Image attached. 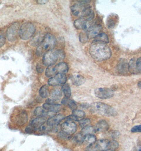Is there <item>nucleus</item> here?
Returning a JSON list of instances; mask_svg holds the SVG:
<instances>
[{
	"instance_id": "nucleus-25",
	"label": "nucleus",
	"mask_w": 141,
	"mask_h": 151,
	"mask_svg": "<svg viewBox=\"0 0 141 151\" xmlns=\"http://www.w3.org/2000/svg\"><path fill=\"white\" fill-rule=\"evenodd\" d=\"M61 104L68 106L69 108H70L71 109L73 110L77 109V105H76V103L73 100H71L65 97L64 98H63V100H61Z\"/></svg>"
},
{
	"instance_id": "nucleus-10",
	"label": "nucleus",
	"mask_w": 141,
	"mask_h": 151,
	"mask_svg": "<svg viewBox=\"0 0 141 151\" xmlns=\"http://www.w3.org/2000/svg\"><path fill=\"white\" fill-rule=\"evenodd\" d=\"M94 93L97 98L101 99H110L114 95L113 90L106 88H97L95 90Z\"/></svg>"
},
{
	"instance_id": "nucleus-42",
	"label": "nucleus",
	"mask_w": 141,
	"mask_h": 151,
	"mask_svg": "<svg viewBox=\"0 0 141 151\" xmlns=\"http://www.w3.org/2000/svg\"><path fill=\"white\" fill-rule=\"evenodd\" d=\"M138 86H139V88H141V81H139L138 83Z\"/></svg>"
},
{
	"instance_id": "nucleus-17",
	"label": "nucleus",
	"mask_w": 141,
	"mask_h": 151,
	"mask_svg": "<svg viewBox=\"0 0 141 151\" xmlns=\"http://www.w3.org/2000/svg\"><path fill=\"white\" fill-rule=\"evenodd\" d=\"M65 118L63 114H58L50 118L47 120V125L50 127H56Z\"/></svg>"
},
{
	"instance_id": "nucleus-28",
	"label": "nucleus",
	"mask_w": 141,
	"mask_h": 151,
	"mask_svg": "<svg viewBox=\"0 0 141 151\" xmlns=\"http://www.w3.org/2000/svg\"><path fill=\"white\" fill-rule=\"evenodd\" d=\"M34 115L38 117L43 118L47 116L48 112L42 107H37L34 111Z\"/></svg>"
},
{
	"instance_id": "nucleus-33",
	"label": "nucleus",
	"mask_w": 141,
	"mask_h": 151,
	"mask_svg": "<svg viewBox=\"0 0 141 151\" xmlns=\"http://www.w3.org/2000/svg\"><path fill=\"white\" fill-rule=\"evenodd\" d=\"M88 37L87 36L86 32H81L80 34H79V40L81 42V43L85 44L88 40Z\"/></svg>"
},
{
	"instance_id": "nucleus-36",
	"label": "nucleus",
	"mask_w": 141,
	"mask_h": 151,
	"mask_svg": "<svg viewBox=\"0 0 141 151\" xmlns=\"http://www.w3.org/2000/svg\"><path fill=\"white\" fill-rule=\"evenodd\" d=\"M115 21L114 18L110 16L107 19V26L109 28H112L115 26Z\"/></svg>"
},
{
	"instance_id": "nucleus-22",
	"label": "nucleus",
	"mask_w": 141,
	"mask_h": 151,
	"mask_svg": "<svg viewBox=\"0 0 141 151\" xmlns=\"http://www.w3.org/2000/svg\"><path fill=\"white\" fill-rule=\"evenodd\" d=\"M96 131L99 132H104L109 129V125L105 120H100L97 122L95 127H94Z\"/></svg>"
},
{
	"instance_id": "nucleus-12",
	"label": "nucleus",
	"mask_w": 141,
	"mask_h": 151,
	"mask_svg": "<svg viewBox=\"0 0 141 151\" xmlns=\"http://www.w3.org/2000/svg\"><path fill=\"white\" fill-rule=\"evenodd\" d=\"M67 81L65 74H57L52 76L48 81V84L50 86H63Z\"/></svg>"
},
{
	"instance_id": "nucleus-20",
	"label": "nucleus",
	"mask_w": 141,
	"mask_h": 151,
	"mask_svg": "<svg viewBox=\"0 0 141 151\" xmlns=\"http://www.w3.org/2000/svg\"><path fill=\"white\" fill-rule=\"evenodd\" d=\"M43 108L46 110V111H48L49 112H59L61 109V106L60 104H43Z\"/></svg>"
},
{
	"instance_id": "nucleus-32",
	"label": "nucleus",
	"mask_w": 141,
	"mask_h": 151,
	"mask_svg": "<svg viewBox=\"0 0 141 151\" xmlns=\"http://www.w3.org/2000/svg\"><path fill=\"white\" fill-rule=\"evenodd\" d=\"M118 146H119V144H118V141H116V140L109 141L108 150L115 151L118 147Z\"/></svg>"
},
{
	"instance_id": "nucleus-29",
	"label": "nucleus",
	"mask_w": 141,
	"mask_h": 151,
	"mask_svg": "<svg viewBox=\"0 0 141 151\" xmlns=\"http://www.w3.org/2000/svg\"><path fill=\"white\" fill-rule=\"evenodd\" d=\"M62 91L65 96L66 98H69L71 95V92L70 86L68 84H64L62 86Z\"/></svg>"
},
{
	"instance_id": "nucleus-7",
	"label": "nucleus",
	"mask_w": 141,
	"mask_h": 151,
	"mask_svg": "<svg viewBox=\"0 0 141 151\" xmlns=\"http://www.w3.org/2000/svg\"><path fill=\"white\" fill-rule=\"evenodd\" d=\"M36 32V28L30 22L22 24L19 30V36L23 40H28L33 36Z\"/></svg>"
},
{
	"instance_id": "nucleus-24",
	"label": "nucleus",
	"mask_w": 141,
	"mask_h": 151,
	"mask_svg": "<svg viewBox=\"0 0 141 151\" xmlns=\"http://www.w3.org/2000/svg\"><path fill=\"white\" fill-rule=\"evenodd\" d=\"M96 131L95 128L93 126L89 125L87 127L83 128L81 131V134L83 136H85L89 135H94Z\"/></svg>"
},
{
	"instance_id": "nucleus-35",
	"label": "nucleus",
	"mask_w": 141,
	"mask_h": 151,
	"mask_svg": "<svg viewBox=\"0 0 141 151\" xmlns=\"http://www.w3.org/2000/svg\"><path fill=\"white\" fill-rule=\"evenodd\" d=\"M79 125L81 127L83 128L87 127L88 126H89L90 124V120L89 119L87 118H83L81 119L79 121Z\"/></svg>"
},
{
	"instance_id": "nucleus-2",
	"label": "nucleus",
	"mask_w": 141,
	"mask_h": 151,
	"mask_svg": "<svg viewBox=\"0 0 141 151\" xmlns=\"http://www.w3.org/2000/svg\"><path fill=\"white\" fill-rule=\"evenodd\" d=\"M78 4L73 5L71 7V11L73 14L78 16L80 18L85 19L87 21H90L94 18L95 13L90 5L87 4L88 1H78Z\"/></svg>"
},
{
	"instance_id": "nucleus-38",
	"label": "nucleus",
	"mask_w": 141,
	"mask_h": 151,
	"mask_svg": "<svg viewBox=\"0 0 141 151\" xmlns=\"http://www.w3.org/2000/svg\"><path fill=\"white\" fill-rule=\"evenodd\" d=\"M5 43V35L2 31H0V48L3 46Z\"/></svg>"
},
{
	"instance_id": "nucleus-39",
	"label": "nucleus",
	"mask_w": 141,
	"mask_h": 151,
	"mask_svg": "<svg viewBox=\"0 0 141 151\" xmlns=\"http://www.w3.org/2000/svg\"><path fill=\"white\" fill-rule=\"evenodd\" d=\"M132 133H140L141 132V125H136L131 129Z\"/></svg>"
},
{
	"instance_id": "nucleus-5",
	"label": "nucleus",
	"mask_w": 141,
	"mask_h": 151,
	"mask_svg": "<svg viewBox=\"0 0 141 151\" xmlns=\"http://www.w3.org/2000/svg\"><path fill=\"white\" fill-rule=\"evenodd\" d=\"M91 108L93 112L102 116H115L117 115V111L115 108L100 102L93 104L91 105Z\"/></svg>"
},
{
	"instance_id": "nucleus-11",
	"label": "nucleus",
	"mask_w": 141,
	"mask_h": 151,
	"mask_svg": "<svg viewBox=\"0 0 141 151\" xmlns=\"http://www.w3.org/2000/svg\"><path fill=\"white\" fill-rule=\"evenodd\" d=\"M61 128L63 132L69 135L76 133L77 129V126L73 120H66L61 125Z\"/></svg>"
},
{
	"instance_id": "nucleus-41",
	"label": "nucleus",
	"mask_w": 141,
	"mask_h": 151,
	"mask_svg": "<svg viewBox=\"0 0 141 151\" xmlns=\"http://www.w3.org/2000/svg\"><path fill=\"white\" fill-rule=\"evenodd\" d=\"M48 1H38V2L39 4H46V3L48 2Z\"/></svg>"
},
{
	"instance_id": "nucleus-23",
	"label": "nucleus",
	"mask_w": 141,
	"mask_h": 151,
	"mask_svg": "<svg viewBox=\"0 0 141 151\" xmlns=\"http://www.w3.org/2000/svg\"><path fill=\"white\" fill-rule=\"evenodd\" d=\"M94 41L98 42L104 43L106 44L109 42V38L107 34H105L104 32H101L95 38Z\"/></svg>"
},
{
	"instance_id": "nucleus-31",
	"label": "nucleus",
	"mask_w": 141,
	"mask_h": 151,
	"mask_svg": "<svg viewBox=\"0 0 141 151\" xmlns=\"http://www.w3.org/2000/svg\"><path fill=\"white\" fill-rule=\"evenodd\" d=\"M73 116H75L79 120V119H83L85 117V113L84 111L80 110L75 109L73 111Z\"/></svg>"
},
{
	"instance_id": "nucleus-34",
	"label": "nucleus",
	"mask_w": 141,
	"mask_h": 151,
	"mask_svg": "<svg viewBox=\"0 0 141 151\" xmlns=\"http://www.w3.org/2000/svg\"><path fill=\"white\" fill-rule=\"evenodd\" d=\"M73 140L75 141V143L77 144V145H80L81 144L83 143L84 136L80 133L73 138Z\"/></svg>"
},
{
	"instance_id": "nucleus-40",
	"label": "nucleus",
	"mask_w": 141,
	"mask_h": 151,
	"mask_svg": "<svg viewBox=\"0 0 141 151\" xmlns=\"http://www.w3.org/2000/svg\"><path fill=\"white\" fill-rule=\"evenodd\" d=\"M37 72H38V73H41L43 72L44 68H42V66L41 65H37Z\"/></svg>"
},
{
	"instance_id": "nucleus-4",
	"label": "nucleus",
	"mask_w": 141,
	"mask_h": 151,
	"mask_svg": "<svg viewBox=\"0 0 141 151\" xmlns=\"http://www.w3.org/2000/svg\"><path fill=\"white\" fill-rule=\"evenodd\" d=\"M57 43V40L52 34L48 33L45 36L42 42L38 46L36 50V55L41 56L46 52L54 48Z\"/></svg>"
},
{
	"instance_id": "nucleus-27",
	"label": "nucleus",
	"mask_w": 141,
	"mask_h": 151,
	"mask_svg": "<svg viewBox=\"0 0 141 151\" xmlns=\"http://www.w3.org/2000/svg\"><path fill=\"white\" fill-rule=\"evenodd\" d=\"M44 37H45L40 33L37 34L30 41V44L33 46H39L40 44V43L42 42Z\"/></svg>"
},
{
	"instance_id": "nucleus-26",
	"label": "nucleus",
	"mask_w": 141,
	"mask_h": 151,
	"mask_svg": "<svg viewBox=\"0 0 141 151\" xmlns=\"http://www.w3.org/2000/svg\"><path fill=\"white\" fill-rule=\"evenodd\" d=\"M96 141V137L95 135H89L84 137L83 143L87 146H89L95 143Z\"/></svg>"
},
{
	"instance_id": "nucleus-15",
	"label": "nucleus",
	"mask_w": 141,
	"mask_h": 151,
	"mask_svg": "<svg viewBox=\"0 0 141 151\" xmlns=\"http://www.w3.org/2000/svg\"><path fill=\"white\" fill-rule=\"evenodd\" d=\"M90 21H87L83 18H79L76 19L74 22V26L76 29L78 30H83L85 32L88 29L89 27L93 25Z\"/></svg>"
},
{
	"instance_id": "nucleus-14",
	"label": "nucleus",
	"mask_w": 141,
	"mask_h": 151,
	"mask_svg": "<svg viewBox=\"0 0 141 151\" xmlns=\"http://www.w3.org/2000/svg\"><path fill=\"white\" fill-rule=\"evenodd\" d=\"M102 26L99 24H94L89 27L86 31L88 38H95L96 37L102 32Z\"/></svg>"
},
{
	"instance_id": "nucleus-9",
	"label": "nucleus",
	"mask_w": 141,
	"mask_h": 151,
	"mask_svg": "<svg viewBox=\"0 0 141 151\" xmlns=\"http://www.w3.org/2000/svg\"><path fill=\"white\" fill-rule=\"evenodd\" d=\"M45 122L46 120L44 118H37L30 122V124L26 128V131L28 133H34L37 130H40L42 126L45 124Z\"/></svg>"
},
{
	"instance_id": "nucleus-18",
	"label": "nucleus",
	"mask_w": 141,
	"mask_h": 151,
	"mask_svg": "<svg viewBox=\"0 0 141 151\" xmlns=\"http://www.w3.org/2000/svg\"><path fill=\"white\" fill-rule=\"evenodd\" d=\"M117 68L118 72L121 74H126L128 71V61L125 58H120L118 62Z\"/></svg>"
},
{
	"instance_id": "nucleus-8",
	"label": "nucleus",
	"mask_w": 141,
	"mask_h": 151,
	"mask_svg": "<svg viewBox=\"0 0 141 151\" xmlns=\"http://www.w3.org/2000/svg\"><path fill=\"white\" fill-rule=\"evenodd\" d=\"M19 28L20 27L18 22L14 23L9 28H8L6 32V36L10 42H15L18 39Z\"/></svg>"
},
{
	"instance_id": "nucleus-3",
	"label": "nucleus",
	"mask_w": 141,
	"mask_h": 151,
	"mask_svg": "<svg viewBox=\"0 0 141 151\" xmlns=\"http://www.w3.org/2000/svg\"><path fill=\"white\" fill-rule=\"evenodd\" d=\"M65 58V53L63 50L52 49L43 55L42 61L45 66H50L63 60Z\"/></svg>"
},
{
	"instance_id": "nucleus-21",
	"label": "nucleus",
	"mask_w": 141,
	"mask_h": 151,
	"mask_svg": "<svg viewBox=\"0 0 141 151\" xmlns=\"http://www.w3.org/2000/svg\"><path fill=\"white\" fill-rule=\"evenodd\" d=\"M71 81L73 85L79 86L85 82L86 80L84 76L79 74H75L70 78Z\"/></svg>"
},
{
	"instance_id": "nucleus-1",
	"label": "nucleus",
	"mask_w": 141,
	"mask_h": 151,
	"mask_svg": "<svg viewBox=\"0 0 141 151\" xmlns=\"http://www.w3.org/2000/svg\"><path fill=\"white\" fill-rule=\"evenodd\" d=\"M89 53L92 58L98 62L107 60L112 55V51L107 44L98 42L92 45Z\"/></svg>"
},
{
	"instance_id": "nucleus-6",
	"label": "nucleus",
	"mask_w": 141,
	"mask_h": 151,
	"mask_svg": "<svg viewBox=\"0 0 141 151\" xmlns=\"http://www.w3.org/2000/svg\"><path fill=\"white\" fill-rule=\"evenodd\" d=\"M69 70L68 66L66 63L60 62L57 65L48 66L46 70V76L48 78L53 76L57 74H65Z\"/></svg>"
},
{
	"instance_id": "nucleus-37",
	"label": "nucleus",
	"mask_w": 141,
	"mask_h": 151,
	"mask_svg": "<svg viewBox=\"0 0 141 151\" xmlns=\"http://www.w3.org/2000/svg\"><path fill=\"white\" fill-rule=\"evenodd\" d=\"M58 137L63 140H68L71 138L70 135L67 134L66 133L63 132V131H61L58 134Z\"/></svg>"
},
{
	"instance_id": "nucleus-19",
	"label": "nucleus",
	"mask_w": 141,
	"mask_h": 151,
	"mask_svg": "<svg viewBox=\"0 0 141 151\" xmlns=\"http://www.w3.org/2000/svg\"><path fill=\"white\" fill-rule=\"evenodd\" d=\"M28 121V115L26 111L23 110L17 115L16 118V123L17 125L22 126L26 123Z\"/></svg>"
},
{
	"instance_id": "nucleus-30",
	"label": "nucleus",
	"mask_w": 141,
	"mask_h": 151,
	"mask_svg": "<svg viewBox=\"0 0 141 151\" xmlns=\"http://www.w3.org/2000/svg\"><path fill=\"white\" fill-rule=\"evenodd\" d=\"M48 88L46 85L43 86L39 90L40 96L43 98H46L48 96Z\"/></svg>"
},
{
	"instance_id": "nucleus-13",
	"label": "nucleus",
	"mask_w": 141,
	"mask_h": 151,
	"mask_svg": "<svg viewBox=\"0 0 141 151\" xmlns=\"http://www.w3.org/2000/svg\"><path fill=\"white\" fill-rule=\"evenodd\" d=\"M141 58H133L128 63V71L132 74H138L141 72Z\"/></svg>"
},
{
	"instance_id": "nucleus-43",
	"label": "nucleus",
	"mask_w": 141,
	"mask_h": 151,
	"mask_svg": "<svg viewBox=\"0 0 141 151\" xmlns=\"http://www.w3.org/2000/svg\"><path fill=\"white\" fill-rule=\"evenodd\" d=\"M106 151H112V150H107Z\"/></svg>"
},
{
	"instance_id": "nucleus-16",
	"label": "nucleus",
	"mask_w": 141,
	"mask_h": 151,
	"mask_svg": "<svg viewBox=\"0 0 141 151\" xmlns=\"http://www.w3.org/2000/svg\"><path fill=\"white\" fill-rule=\"evenodd\" d=\"M62 96L61 91L59 89H56L52 90L50 98L47 99L46 101L47 104H56V102L60 100Z\"/></svg>"
}]
</instances>
